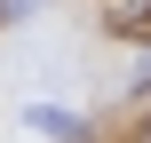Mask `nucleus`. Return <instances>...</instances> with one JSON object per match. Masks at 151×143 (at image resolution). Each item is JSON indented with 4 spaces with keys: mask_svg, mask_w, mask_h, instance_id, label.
Returning a JSON list of instances; mask_svg holds the SVG:
<instances>
[{
    "mask_svg": "<svg viewBox=\"0 0 151 143\" xmlns=\"http://www.w3.org/2000/svg\"><path fill=\"white\" fill-rule=\"evenodd\" d=\"M104 24L127 40H151V0H104Z\"/></svg>",
    "mask_w": 151,
    "mask_h": 143,
    "instance_id": "obj_1",
    "label": "nucleus"
}]
</instances>
